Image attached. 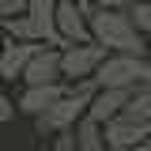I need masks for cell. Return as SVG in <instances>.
<instances>
[{"label":"cell","instance_id":"6da1fadb","mask_svg":"<svg viewBox=\"0 0 151 151\" xmlns=\"http://www.w3.org/2000/svg\"><path fill=\"white\" fill-rule=\"evenodd\" d=\"M87 23H91V38L102 42L110 53H147L144 30L132 23L125 8H91Z\"/></svg>","mask_w":151,"mask_h":151},{"label":"cell","instance_id":"7a4b0ae2","mask_svg":"<svg viewBox=\"0 0 151 151\" xmlns=\"http://www.w3.org/2000/svg\"><path fill=\"white\" fill-rule=\"evenodd\" d=\"M94 87H98V83H94V76H91V79H76V87H68V91L60 94V98H57V102H53L45 113H38V117H34L38 132H42V136H45V132L53 136V132H60V129H68V125H76V121L87 113V106H91Z\"/></svg>","mask_w":151,"mask_h":151},{"label":"cell","instance_id":"3957f363","mask_svg":"<svg viewBox=\"0 0 151 151\" xmlns=\"http://www.w3.org/2000/svg\"><path fill=\"white\" fill-rule=\"evenodd\" d=\"M98 87H147L151 83V60L147 53H106L94 68Z\"/></svg>","mask_w":151,"mask_h":151},{"label":"cell","instance_id":"277c9868","mask_svg":"<svg viewBox=\"0 0 151 151\" xmlns=\"http://www.w3.org/2000/svg\"><path fill=\"white\" fill-rule=\"evenodd\" d=\"M106 53L110 49L102 42H68V45H60V76L64 79H91Z\"/></svg>","mask_w":151,"mask_h":151},{"label":"cell","instance_id":"5b68a950","mask_svg":"<svg viewBox=\"0 0 151 151\" xmlns=\"http://www.w3.org/2000/svg\"><path fill=\"white\" fill-rule=\"evenodd\" d=\"M147 136H151V121H144V117H136L129 110H121L117 117L106 121V147L110 151H129Z\"/></svg>","mask_w":151,"mask_h":151},{"label":"cell","instance_id":"8992f818","mask_svg":"<svg viewBox=\"0 0 151 151\" xmlns=\"http://www.w3.org/2000/svg\"><path fill=\"white\" fill-rule=\"evenodd\" d=\"M53 79H64L60 76V45H42L38 42L34 57L27 60V68H23V83H53Z\"/></svg>","mask_w":151,"mask_h":151},{"label":"cell","instance_id":"52a82bcc","mask_svg":"<svg viewBox=\"0 0 151 151\" xmlns=\"http://www.w3.org/2000/svg\"><path fill=\"white\" fill-rule=\"evenodd\" d=\"M57 30L68 42H94L91 38V23H87V8H79L76 0H57Z\"/></svg>","mask_w":151,"mask_h":151},{"label":"cell","instance_id":"ba28073f","mask_svg":"<svg viewBox=\"0 0 151 151\" xmlns=\"http://www.w3.org/2000/svg\"><path fill=\"white\" fill-rule=\"evenodd\" d=\"M38 42H23V38H4V49H0V79L4 83H15L23 79L27 60L34 57Z\"/></svg>","mask_w":151,"mask_h":151},{"label":"cell","instance_id":"9c48e42d","mask_svg":"<svg viewBox=\"0 0 151 151\" xmlns=\"http://www.w3.org/2000/svg\"><path fill=\"white\" fill-rule=\"evenodd\" d=\"M68 91L60 79H53V83H27V91L19 94V113H27V117H38V113H45L49 106H53L60 94Z\"/></svg>","mask_w":151,"mask_h":151},{"label":"cell","instance_id":"30bf717a","mask_svg":"<svg viewBox=\"0 0 151 151\" xmlns=\"http://www.w3.org/2000/svg\"><path fill=\"white\" fill-rule=\"evenodd\" d=\"M132 98V87H94L91 94V106H87V113H91L94 121H110V117H117V113L129 106Z\"/></svg>","mask_w":151,"mask_h":151},{"label":"cell","instance_id":"8fae6325","mask_svg":"<svg viewBox=\"0 0 151 151\" xmlns=\"http://www.w3.org/2000/svg\"><path fill=\"white\" fill-rule=\"evenodd\" d=\"M27 15L34 23V30L42 42L49 45H64V38L57 30V0H27Z\"/></svg>","mask_w":151,"mask_h":151},{"label":"cell","instance_id":"7c38bea8","mask_svg":"<svg viewBox=\"0 0 151 151\" xmlns=\"http://www.w3.org/2000/svg\"><path fill=\"white\" fill-rule=\"evenodd\" d=\"M72 129H76V144H79V151H110V147H106V125L94 121L91 113H83Z\"/></svg>","mask_w":151,"mask_h":151},{"label":"cell","instance_id":"4fadbf2b","mask_svg":"<svg viewBox=\"0 0 151 151\" xmlns=\"http://www.w3.org/2000/svg\"><path fill=\"white\" fill-rule=\"evenodd\" d=\"M0 27H4V34H8V38H23V42H42L27 12H23V15H12V19H0Z\"/></svg>","mask_w":151,"mask_h":151},{"label":"cell","instance_id":"5bb4252c","mask_svg":"<svg viewBox=\"0 0 151 151\" xmlns=\"http://www.w3.org/2000/svg\"><path fill=\"white\" fill-rule=\"evenodd\" d=\"M125 110L136 113V117H144V121H151V83L132 91V98H129V106H125Z\"/></svg>","mask_w":151,"mask_h":151},{"label":"cell","instance_id":"9a60e30c","mask_svg":"<svg viewBox=\"0 0 151 151\" xmlns=\"http://www.w3.org/2000/svg\"><path fill=\"white\" fill-rule=\"evenodd\" d=\"M125 12L132 15V23H136L144 34H151V0H136V4H129V8H125Z\"/></svg>","mask_w":151,"mask_h":151},{"label":"cell","instance_id":"2e32d148","mask_svg":"<svg viewBox=\"0 0 151 151\" xmlns=\"http://www.w3.org/2000/svg\"><path fill=\"white\" fill-rule=\"evenodd\" d=\"M49 151H79V144H76V129H72V125H68V129H60V132H53Z\"/></svg>","mask_w":151,"mask_h":151},{"label":"cell","instance_id":"e0dca14e","mask_svg":"<svg viewBox=\"0 0 151 151\" xmlns=\"http://www.w3.org/2000/svg\"><path fill=\"white\" fill-rule=\"evenodd\" d=\"M15 113H19V106L8 98V91H4V79H0V125H8Z\"/></svg>","mask_w":151,"mask_h":151},{"label":"cell","instance_id":"ac0fdd59","mask_svg":"<svg viewBox=\"0 0 151 151\" xmlns=\"http://www.w3.org/2000/svg\"><path fill=\"white\" fill-rule=\"evenodd\" d=\"M27 12V0H0V19H12Z\"/></svg>","mask_w":151,"mask_h":151},{"label":"cell","instance_id":"d6986e66","mask_svg":"<svg viewBox=\"0 0 151 151\" xmlns=\"http://www.w3.org/2000/svg\"><path fill=\"white\" fill-rule=\"evenodd\" d=\"M94 8H129V4H136V0H91Z\"/></svg>","mask_w":151,"mask_h":151},{"label":"cell","instance_id":"ffe728a7","mask_svg":"<svg viewBox=\"0 0 151 151\" xmlns=\"http://www.w3.org/2000/svg\"><path fill=\"white\" fill-rule=\"evenodd\" d=\"M129 151H151V136H147V140H140V144H136V147H129Z\"/></svg>","mask_w":151,"mask_h":151},{"label":"cell","instance_id":"44dd1931","mask_svg":"<svg viewBox=\"0 0 151 151\" xmlns=\"http://www.w3.org/2000/svg\"><path fill=\"white\" fill-rule=\"evenodd\" d=\"M76 4H79V8H87V12H91V8H94V4H91V0H76Z\"/></svg>","mask_w":151,"mask_h":151},{"label":"cell","instance_id":"7402d4cb","mask_svg":"<svg viewBox=\"0 0 151 151\" xmlns=\"http://www.w3.org/2000/svg\"><path fill=\"white\" fill-rule=\"evenodd\" d=\"M0 49H4V27H0Z\"/></svg>","mask_w":151,"mask_h":151},{"label":"cell","instance_id":"603a6c76","mask_svg":"<svg viewBox=\"0 0 151 151\" xmlns=\"http://www.w3.org/2000/svg\"><path fill=\"white\" fill-rule=\"evenodd\" d=\"M147 60H151V42H147Z\"/></svg>","mask_w":151,"mask_h":151}]
</instances>
